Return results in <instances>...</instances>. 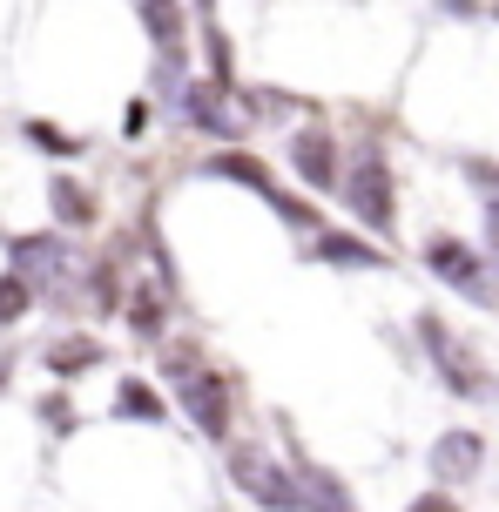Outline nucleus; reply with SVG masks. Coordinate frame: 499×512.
Listing matches in <instances>:
<instances>
[{
	"label": "nucleus",
	"instance_id": "nucleus-20",
	"mask_svg": "<svg viewBox=\"0 0 499 512\" xmlns=\"http://www.w3.org/2000/svg\"><path fill=\"white\" fill-rule=\"evenodd\" d=\"M34 297H41V290H34L21 270H7V277H0V331H7V324H21L27 310H34Z\"/></svg>",
	"mask_w": 499,
	"mask_h": 512
},
{
	"label": "nucleus",
	"instance_id": "nucleus-5",
	"mask_svg": "<svg viewBox=\"0 0 499 512\" xmlns=\"http://www.w3.org/2000/svg\"><path fill=\"white\" fill-rule=\"evenodd\" d=\"M223 472H230V486H237L257 512H304V479H297V465L270 459L263 445L230 438V445H223Z\"/></svg>",
	"mask_w": 499,
	"mask_h": 512
},
{
	"label": "nucleus",
	"instance_id": "nucleus-2",
	"mask_svg": "<svg viewBox=\"0 0 499 512\" xmlns=\"http://www.w3.org/2000/svg\"><path fill=\"white\" fill-rule=\"evenodd\" d=\"M412 337H419L425 371L439 378V391H446V398H459V405H493V398H499V378L479 364V351L452 331L439 310H419V317H412Z\"/></svg>",
	"mask_w": 499,
	"mask_h": 512
},
{
	"label": "nucleus",
	"instance_id": "nucleus-14",
	"mask_svg": "<svg viewBox=\"0 0 499 512\" xmlns=\"http://www.w3.org/2000/svg\"><path fill=\"white\" fill-rule=\"evenodd\" d=\"M54 371V378H88L95 364H108V344L95 331H68V337H54L48 344V358H41Z\"/></svg>",
	"mask_w": 499,
	"mask_h": 512
},
{
	"label": "nucleus",
	"instance_id": "nucleus-6",
	"mask_svg": "<svg viewBox=\"0 0 499 512\" xmlns=\"http://www.w3.org/2000/svg\"><path fill=\"white\" fill-rule=\"evenodd\" d=\"M162 108H169L183 128H196L203 142H216V149L243 142V128H250V115L237 108V88H223V81H210V75H189Z\"/></svg>",
	"mask_w": 499,
	"mask_h": 512
},
{
	"label": "nucleus",
	"instance_id": "nucleus-26",
	"mask_svg": "<svg viewBox=\"0 0 499 512\" xmlns=\"http://www.w3.org/2000/svg\"><path fill=\"white\" fill-rule=\"evenodd\" d=\"M432 7H439V14H452V21H473V14H479V0H432Z\"/></svg>",
	"mask_w": 499,
	"mask_h": 512
},
{
	"label": "nucleus",
	"instance_id": "nucleus-4",
	"mask_svg": "<svg viewBox=\"0 0 499 512\" xmlns=\"http://www.w3.org/2000/svg\"><path fill=\"white\" fill-rule=\"evenodd\" d=\"M419 256H425V270L446 283V290H459L466 304L499 310V263L486 256V243H473V236H452V230H432Z\"/></svg>",
	"mask_w": 499,
	"mask_h": 512
},
{
	"label": "nucleus",
	"instance_id": "nucleus-23",
	"mask_svg": "<svg viewBox=\"0 0 499 512\" xmlns=\"http://www.w3.org/2000/svg\"><path fill=\"white\" fill-rule=\"evenodd\" d=\"M41 425H48V432H61V438H68V432H75V425H81V418H75V405H68L61 391H48V398H41Z\"/></svg>",
	"mask_w": 499,
	"mask_h": 512
},
{
	"label": "nucleus",
	"instance_id": "nucleus-18",
	"mask_svg": "<svg viewBox=\"0 0 499 512\" xmlns=\"http://www.w3.org/2000/svg\"><path fill=\"white\" fill-rule=\"evenodd\" d=\"M263 209H270V216H277L284 230H297V236H317V230H324V203L297 196V189H277V196H270Z\"/></svg>",
	"mask_w": 499,
	"mask_h": 512
},
{
	"label": "nucleus",
	"instance_id": "nucleus-16",
	"mask_svg": "<svg viewBox=\"0 0 499 512\" xmlns=\"http://www.w3.org/2000/svg\"><path fill=\"white\" fill-rule=\"evenodd\" d=\"M48 203H54V230H95V189H81L75 176H54V189H48Z\"/></svg>",
	"mask_w": 499,
	"mask_h": 512
},
{
	"label": "nucleus",
	"instance_id": "nucleus-24",
	"mask_svg": "<svg viewBox=\"0 0 499 512\" xmlns=\"http://www.w3.org/2000/svg\"><path fill=\"white\" fill-rule=\"evenodd\" d=\"M479 243H486V256L499 263V189H493V196H479Z\"/></svg>",
	"mask_w": 499,
	"mask_h": 512
},
{
	"label": "nucleus",
	"instance_id": "nucleus-10",
	"mask_svg": "<svg viewBox=\"0 0 499 512\" xmlns=\"http://www.w3.org/2000/svg\"><path fill=\"white\" fill-rule=\"evenodd\" d=\"M311 243V263H324V270H392V256H385V243L378 236H365V230H324L317 236H304Z\"/></svg>",
	"mask_w": 499,
	"mask_h": 512
},
{
	"label": "nucleus",
	"instance_id": "nucleus-19",
	"mask_svg": "<svg viewBox=\"0 0 499 512\" xmlns=\"http://www.w3.org/2000/svg\"><path fill=\"white\" fill-rule=\"evenodd\" d=\"M203 75L237 88V54H230V34L216 27V14H203Z\"/></svg>",
	"mask_w": 499,
	"mask_h": 512
},
{
	"label": "nucleus",
	"instance_id": "nucleus-13",
	"mask_svg": "<svg viewBox=\"0 0 499 512\" xmlns=\"http://www.w3.org/2000/svg\"><path fill=\"white\" fill-rule=\"evenodd\" d=\"M169 405H176V398H162L149 378H122L108 418H122V425H169Z\"/></svg>",
	"mask_w": 499,
	"mask_h": 512
},
{
	"label": "nucleus",
	"instance_id": "nucleus-17",
	"mask_svg": "<svg viewBox=\"0 0 499 512\" xmlns=\"http://www.w3.org/2000/svg\"><path fill=\"white\" fill-rule=\"evenodd\" d=\"M142 27H149L156 54H183L189 27H183V7H176V0H142Z\"/></svg>",
	"mask_w": 499,
	"mask_h": 512
},
{
	"label": "nucleus",
	"instance_id": "nucleus-22",
	"mask_svg": "<svg viewBox=\"0 0 499 512\" xmlns=\"http://www.w3.org/2000/svg\"><path fill=\"white\" fill-rule=\"evenodd\" d=\"M459 176L473 182L479 196H493V189H499V155H493V162H486V155H459Z\"/></svg>",
	"mask_w": 499,
	"mask_h": 512
},
{
	"label": "nucleus",
	"instance_id": "nucleus-11",
	"mask_svg": "<svg viewBox=\"0 0 499 512\" xmlns=\"http://www.w3.org/2000/svg\"><path fill=\"white\" fill-rule=\"evenodd\" d=\"M196 176H203V182H237V189L257 196V203H270V196L284 189V182L270 176V162H263L257 149H237V142H230V149H210L203 162H196Z\"/></svg>",
	"mask_w": 499,
	"mask_h": 512
},
{
	"label": "nucleus",
	"instance_id": "nucleus-15",
	"mask_svg": "<svg viewBox=\"0 0 499 512\" xmlns=\"http://www.w3.org/2000/svg\"><path fill=\"white\" fill-rule=\"evenodd\" d=\"M297 479H304V512H365L351 499V486H344L338 472H324V465L297 459Z\"/></svg>",
	"mask_w": 499,
	"mask_h": 512
},
{
	"label": "nucleus",
	"instance_id": "nucleus-8",
	"mask_svg": "<svg viewBox=\"0 0 499 512\" xmlns=\"http://www.w3.org/2000/svg\"><path fill=\"white\" fill-rule=\"evenodd\" d=\"M7 270H21L34 290H54V297H61V283H68V270H75V250H68L61 230L14 236V243H7Z\"/></svg>",
	"mask_w": 499,
	"mask_h": 512
},
{
	"label": "nucleus",
	"instance_id": "nucleus-25",
	"mask_svg": "<svg viewBox=\"0 0 499 512\" xmlns=\"http://www.w3.org/2000/svg\"><path fill=\"white\" fill-rule=\"evenodd\" d=\"M405 512H459V499H452L446 486H432V492H419V499H412Z\"/></svg>",
	"mask_w": 499,
	"mask_h": 512
},
{
	"label": "nucleus",
	"instance_id": "nucleus-3",
	"mask_svg": "<svg viewBox=\"0 0 499 512\" xmlns=\"http://www.w3.org/2000/svg\"><path fill=\"white\" fill-rule=\"evenodd\" d=\"M338 203L351 209V230L385 236V243L398 236V182H392V155H385V142H358V149H351V169H344Z\"/></svg>",
	"mask_w": 499,
	"mask_h": 512
},
{
	"label": "nucleus",
	"instance_id": "nucleus-12",
	"mask_svg": "<svg viewBox=\"0 0 499 512\" xmlns=\"http://www.w3.org/2000/svg\"><path fill=\"white\" fill-rule=\"evenodd\" d=\"M176 290L169 283H135L129 304H122V317H129V331L142 337V344H169V324H176V304H169Z\"/></svg>",
	"mask_w": 499,
	"mask_h": 512
},
{
	"label": "nucleus",
	"instance_id": "nucleus-21",
	"mask_svg": "<svg viewBox=\"0 0 499 512\" xmlns=\"http://www.w3.org/2000/svg\"><path fill=\"white\" fill-rule=\"evenodd\" d=\"M21 135H27L41 155H61V162H68V155H81V135H68V128H54V122H27Z\"/></svg>",
	"mask_w": 499,
	"mask_h": 512
},
{
	"label": "nucleus",
	"instance_id": "nucleus-9",
	"mask_svg": "<svg viewBox=\"0 0 499 512\" xmlns=\"http://www.w3.org/2000/svg\"><path fill=\"white\" fill-rule=\"evenodd\" d=\"M425 465H432V486H473L479 472H486V432H473V425H446V432L432 438Z\"/></svg>",
	"mask_w": 499,
	"mask_h": 512
},
{
	"label": "nucleus",
	"instance_id": "nucleus-7",
	"mask_svg": "<svg viewBox=\"0 0 499 512\" xmlns=\"http://www.w3.org/2000/svg\"><path fill=\"white\" fill-rule=\"evenodd\" d=\"M284 162H290V176L304 182V196H338L344 169H351V155H344V142L331 135V122H304L284 142Z\"/></svg>",
	"mask_w": 499,
	"mask_h": 512
},
{
	"label": "nucleus",
	"instance_id": "nucleus-1",
	"mask_svg": "<svg viewBox=\"0 0 499 512\" xmlns=\"http://www.w3.org/2000/svg\"><path fill=\"white\" fill-rule=\"evenodd\" d=\"M156 371L189 425L210 445H230V432H237V384H230V371L203 358V344H162Z\"/></svg>",
	"mask_w": 499,
	"mask_h": 512
}]
</instances>
